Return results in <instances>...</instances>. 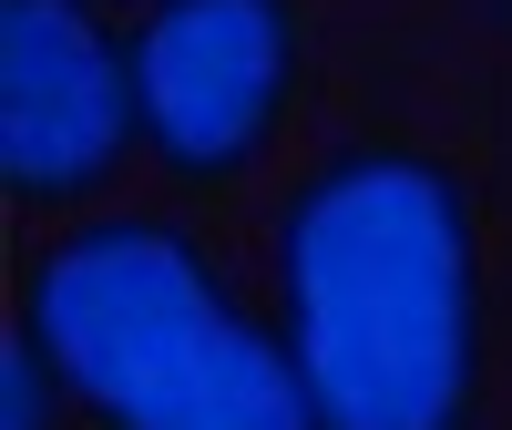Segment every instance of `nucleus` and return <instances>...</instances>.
I'll list each match as a JSON object with an SVG mask.
<instances>
[{
    "mask_svg": "<svg viewBox=\"0 0 512 430\" xmlns=\"http://www.w3.org/2000/svg\"><path fill=\"white\" fill-rule=\"evenodd\" d=\"M31 338L103 430H318L287 338L164 215H93L41 246Z\"/></svg>",
    "mask_w": 512,
    "mask_h": 430,
    "instance_id": "2",
    "label": "nucleus"
},
{
    "mask_svg": "<svg viewBox=\"0 0 512 430\" xmlns=\"http://www.w3.org/2000/svg\"><path fill=\"white\" fill-rule=\"evenodd\" d=\"M297 93V21L287 0H154L134 31V103L164 175L216 185L277 144Z\"/></svg>",
    "mask_w": 512,
    "mask_h": 430,
    "instance_id": "4",
    "label": "nucleus"
},
{
    "mask_svg": "<svg viewBox=\"0 0 512 430\" xmlns=\"http://www.w3.org/2000/svg\"><path fill=\"white\" fill-rule=\"evenodd\" d=\"M277 338L318 430H472L482 226L451 164L328 154L277 215Z\"/></svg>",
    "mask_w": 512,
    "mask_h": 430,
    "instance_id": "1",
    "label": "nucleus"
},
{
    "mask_svg": "<svg viewBox=\"0 0 512 430\" xmlns=\"http://www.w3.org/2000/svg\"><path fill=\"white\" fill-rule=\"evenodd\" d=\"M72 390V379L52 369V349L21 328L11 338V359H0V430H52V400Z\"/></svg>",
    "mask_w": 512,
    "mask_h": 430,
    "instance_id": "5",
    "label": "nucleus"
},
{
    "mask_svg": "<svg viewBox=\"0 0 512 430\" xmlns=\"http://www.w3.org/2000/svg\"><path fill=\"white\" fill-rule=\"evenodd\" d=\"M144 134L134 41L93 0H0V185L21 205H82Z\"/></svg>",
    "mask_w": 512,
    "mask_h": 430,
    "instance_id": "3",
    "label": "nucleus"
}]
</instances>
